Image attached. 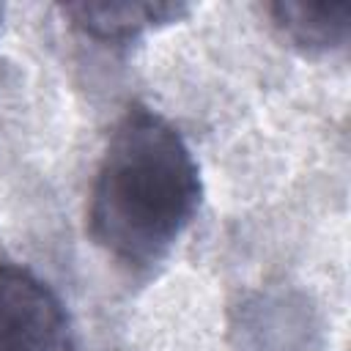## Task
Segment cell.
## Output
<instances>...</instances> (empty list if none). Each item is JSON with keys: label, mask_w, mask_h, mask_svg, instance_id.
I'll return each mask as SVG.
<instances>
[{"label": "cell", "mask_w": 351, "mask_h": 351, "mask_svg": "<svg viewBox=\"0 0 351 351\" xmlns=\"http://www.w3.org/2000/svg\"><path fill=\"white\" fill-rule=\"evenodd\" d=\"M266 14L280 36L307 55H332L348 47L351 3H269Z\"/></svg>", "instance_id": "4"}, {"label": "cell", "mask_w": 351, "mask_h": 351, "mask_svg": "<svg viewBox=\"0 0 351 351\" xmlns=\"http://www.w3.org/2000/svg\"><path fill=\"white\" fill-rule=\"evenodd\" d=\"M0 351H74L60 296L16 261H0Z\"/></svg>", "instance_id": "2"}, {"label": "cell", "mask_w": 351, "mask_h": 351, "mask_svg": "<svg viewBox=\"0 0 351 351\" xmlns=\"http://www.w3.org/2000/svg\"><path fill=\"white\" fill-rule=\"evenodd\" d=\"M200 167L181 132L132 101L110 129L88 195V236L129 274H151L192 225Z\"/></svg>", "instance_id": "1"}, {"label": "cell", "mask_w": 351, "mask_h": 351, "mask_svg": "<svg viewBox=\"0 0 351 351\" xmlns=\"http://www.w3.org/2000/svg\"><path fill=\"white\" fill-rule=\"evenodd\" d=\"M63 19L90 41L123 47L154 27H165L189 14L184 3H66Z\"/></svg>", "instance_id": "3"}, {"label": "cell", "mask_w": 351, "mask_h": 351, "mask_svg": "<svg viewBox=\"0 0 351 351\" xmlns=\"http://www.w3.org/2000/svg\"><path fill=\"white\" fill-rule=\"evenodd\" d=\"M0 22H3V5H0Z\"/></svg>", "instance_id": "5"}]
</instances>
